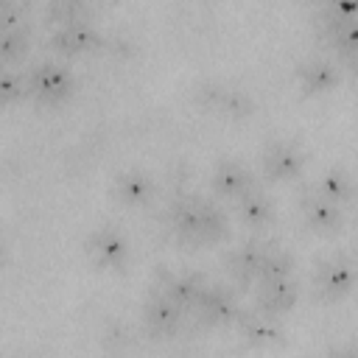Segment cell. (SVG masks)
<instances>
[{
  "instance_id": "1",
  "label": "cell",
  "mask_w": 358,
  "mask_h": 358,
  "mask_svg": "<svg viewBox=\"0 0 358 358\" xmlns=\"http://www.w3.org/2000/svg\"><path fill=\"white\" fill-rule=\"evenodd\" d=\"M168 224L190 246H213L227 235V215L218 204L179 193L168 204Z\"/></svg>"
},
{
  "instance_id": "2",
  "label": "cell",
  "mask_w": 358,
  "mask_h": 358,
  "mask_svg": "<svg viewBox=\"0 0 358 358\" xmlns=\"http://www.w3.org/2000/svg\"><path fill=\"white\" fill-rule=\"evenodd\" d=\"M28 81V98H34L42 106H56L67 101L76 90V78L67 67L56 62H39L25 73Z\"/></svg>"
},
{
  "instance_id": "3",
  "label": "cell",
  "mask_w": 358,
  "mask_h": 358,
  "mask_svg": "<svg viewBox=\"0 0 358 358\" xmlns=\"http://www.w3.org/2000/svg\"><path fill=\"white\" fill-rule=\"evenodd\" d=\"M358 282L355 263L347 255H327L313 266V294L322 302H338L344 299Z\"/></svg>"
},
{
  "instance_id": "4",
  "label": "cell",
  "mask_w": 358,
  "mask_h": 358,
  "mask_svg": "<svg viewBox=\"0 0 358 358\" xmlns=\"http://www.w3.org/2000/svg\"><path fill=\"white\" fill-rule=\"evenodd\" d=\"M196 322L204 324V327H221V324H235L238 316H241V308H238V299L229 288L224 285H204L196 308Z\"/></svg>"
},
{
  "instance_id": "5",
  "label": "cell",
  "mask_w": 358,
  "mask_h": 358,
  "mask_svg": "<svg viewBox=\"0 0 358 358\" xmlns=\"http://www.w3.org/2000/svg\"><path fill=\"white\" fill-rule=\"evenodd\" d=\"M260 165H263V176L266 179H271V182H288V179H296L302 173L305 154L291 140H274V143H268L263 148Z\"/></svg>"
},
{
  "instance_id": "6",
  "label": "cell",
  "mask_w": 358,
  "mask_h": 358,
  "mask_svg": "<svg viewBox=\"0 0 358 358\" xmlns=\"http://www.w3.org/2000/svg\"><path fill=\"white\" fill-rule=\"evenodd\" d=\"M84 252L87 257L98 266V268H123L129 260V243L126 238L112 229V227H98L87 235L84 241Z\"/></svg>"
},
{
  "instance_id": "7",
  "label": "cell",
  "mask_w": 358,
  "mask_h": 358,
  "mask_svg": "<svg viewBox=\"0 0 358 358\" xmlns=\"http://www.w3.org/2000/svg\"><path fill=\"white\" fill-rule=\"evenodd\" d=\"M196 98L201 101V106L213 109L215 115H224V117H249L255 103L252 98L238 90V87H229V84H218V81H210V84H201Z\"/></svg>"
},
{
  "instance_id": "8",
  "label": "cell",
  "mask_w": 358,
  "mask_h": 358,
  "mask_svg": "<svg viewBox=\"0 0 358 358\" xmlns=\"http://www.w3.org/2000/svg\"><path fill=\"white\" fill-rule=\"evenodd\" d=\"M268 249L271 246L263 241H249L227 255V271L235 280V285L249 288V285L260 282V271H263V260H266Z\"/></svg>"
},
{
  "instance_id": "9",
  "label": "cell",
  "mask_w": 358,
  "mask_h": 358,
  "mask_svg": "<svg viewBox=\"0 0 358 358\" xmlns=\"http://www.w3.org/2000/svg\"><path fill=\"white\" fill-rule=\"evenodd\" d=\"M48 45L59 56H84L101 45V34L90 22H70L56 25L48 36Z\"/></svg>"
},
{
  "instance_id": "10",
  "label": "cell",
  "mask_w": 358,
  "mask_h": 358,
  "mask_svg": "<svg viewBox=\"0 0 358 358\" xmlns=\"http://www.w3.org/2000/svg\"><path fill=\"white\" fill-rule=\"evenodd\" d=\"M299 210H302L305 224H308L313 232H319V235H333V232H338L341 224H344L341 204L324 199V196L316 193V190L302 193V199H299Z\"/></svg>"
},
{
  "instance_id": "11",
  "label": "cell",
  "mask_w": 358,
  "mask_h": 358,
  "mask_svg": "<svg viewBox=\"0 0 358 358\" xmlns=\"http://www.w3.org/2000/svg\"><path fill=\"white\" fill-rule=\"evenodd\" d=\"M143 319H145V327L148 333L154 336H162V338H171L182 330V319H185V310L171 302L162 291H154L143 308Z\"/></svg>"
},
{
  "instance_id": "12",
  "label": "cell",
  "mask_w": 358,
  "mask_h": 358,
  "mask_svg": "<svg viewBox=\"0 0 358 358\" xmlns=\"http://www.w3.org/2000/svg\"><path fill=\"white\" fill-rule=\"evenodd\" d=\"M235 324L241 330V338L252 347H274V344L282 341L280 316H271V313H263V310H252V313L241 310Z\"/></svg>"
},
{
  "instance_id": "13",
  "label": "cell",
  "mask_w": 358,
  "mask_h": 358,
  "mask_svg": "<svg viewBox=\"0 0 358 358\" xmlns=\"http://www.w3.org/2000/svg\"><path fill=\"white\" fill-rule=\"evenodd\" d=\"M322 34L327 39V45L336 48V53L358 67V17H350V20H338V17H324L322 14Z\"/></svg>"
},
{
  "instance_id": "14",
  "label": "cell",
  "mask_w": 358,
  "mask_h": 358,
  "mask_svg": "<svg viewBox=\"0 0 358 358\" xmlns=\"http://www.w3.org/2000/svg\"><path fill=\"white\" fill-rule=\"evenodd\" d=\"M255 176L249 173V168H243L241 162H232V159H224L215 165L213 171V190L221 196V199H229V201H238L241 196H246L249 190H255Z\"/></svg>"
},
{
  "instance_id": "15",
  "label": "cell",
  "mask_w": 358,
  "mask_h": 358,
  "mask_svg": "<svg viewBox=\"0 0 358 358\" xmlns=\"http://www.w3.org/2000/svg\"><path fill=\"white\" fill-rule=\"evenodd\" d=\"M296 84L308 95H324L338 84V67L330 59H305L296 67Z\"/></svg>"
},
{
  "instance_id": "16",
  "label": "cell",
  "mask_w": 358,
  "mask_h": 358,
  "mask_svg": "<svg viewBox=\"0 0 358 358\" xmlns=\"http://www.w3.org/2000/svg\"><path fill=\"white\" fill-rule=\"evenodd\" d=\"M296 299H299V285L291 277L268 280V282H260L257 310L271 313V316H282V313H288L296 305Z\"/></svg>"
},
{
  "instance_id": "17",
  "label": "cell",
  "mask_w": 358,
  "mask_h": 358,
  "mask_svg": "<svg viewBox=\"0 0 358 358\" xmlns=\"http://www.w3.org/2000/svg\"><path fill=\"white\" fill-rule=\"evenodd\" d=\"M112 193L126 207H143L154 196V182L143 171H123L112 182Z\"/></svg>"
},
{
  "instance_id": "18",
  "label": "cell",
  "mask_w": 358,
  "mask_h": 358,
  "mask_svg": "<svg viewBox=\"0 0 358 358\" xmlns=\"http://www.w3.org/2000/svg\"><path fill=\"white\" fill-rule=\"evenodd\" d=\"M154 291H162L171 302H176L187 313V310L196 308V302H199V296L204 291V280H199L193 274H168Z\"/></svg>"
},
{
  "instance_id": "19",
  "label": "cell",
  "mask_w": 358,
  "mask_h": 358,
  "mask_svg": "<svg viewBox=\"0 0 358 358\" xmlns=\"http://www.w3.org/2000/svg\"><path fill=\"white\" fill-rule=\"evenodd\" d=\"M238 213H241L243 224H249V227H255V229L268 227V224L274 221V215H277L274 201H271L260 187H255V190H249L246 196L238 199Z\"/></svg>"
},
{
  "instance_id": "20",
  "label": "cell",
  "mask_w": 358,
  "mask_h": 358,
  "mask_svg": "<svg viewBox=\"0 0 358 358\" xmlns=\"http://www.w3.org/2000/svg\"><path fill=\"white\" fill-rule=\"evenodd\" d=\"M48 25H70V22H90L92 3L90 0H45Z\"/></svg>"
},
{
  "instance_id": "21",
  "label": "cell",
  "mask_w": 358,
  "mask_h": 358,
  "mask_svg": "<svg viewBox=\"0 0 358 358\" xmlns=\"http://www.w3.org/2000/svg\"><path fill=\"white\" fill-rule=\"evenodd\" d=\"M316 193H322L324 199L336 201V204H350L355 199V179L338 168H330L319 176L316 182Z\"/></svg>"
},
{
  "instance_id": "22",
  "label": "cell",
  "mask_w": 358,
  "mask_h": 358,
  "mask_svg": "<svg viewBox=\"0 0 358 358\" xmlns=\"http://www.w3.org/2000/svg\"><path fill=\"white\" fill-rule=\"evenodd\" d=\"M31 48V22L0 28V59L6 64L20 62Z\"/></svg>"
},
{
  "instance_id": "23",
  "label": "cell",
  "mask_w": 358,
  "mask_h": 358,
  "mask_svg": "<svg viewBox=\"0 0 358 358\" xmlns=\"http://www.w3.org/2000/svg\"><path fill=\"white\" fill-rule=\"evenodd\" d=\"M294 274V257L282 249H268L266 260H263V271H260V282H268V280H282V277H291Z\"/></svg>"
},
{
  "instance_id": "24",
  "label": "cell",
  "mask_w": 358,
  "mask_h": 358,
  "mask_svg": "<svg viewBox=\"0 0 358 358\" xmlns=\"http://www.w3.org/2000/svg\"><path fill=\"white\" fill-rule=\"evenodd\" d=\"M34 0H0V28L28 22Z\"/></svg>"
},
{
  "instance_id": "25",
  "label": "cell",
  "mask_w": 358,
  "mask_h": 358,
  "mask_svg": "<svg viewBox=\"0 0 358 358\" xmlns=\"http://www.w3.org/2000/svg\"><path fill=\"white\" fill-rule=\"evenodd\" d=\"M0 98L6 103H14L20 98H28V81H25V73H17V70H6L0 76Z\"/></svg>"
}]
</instances>
